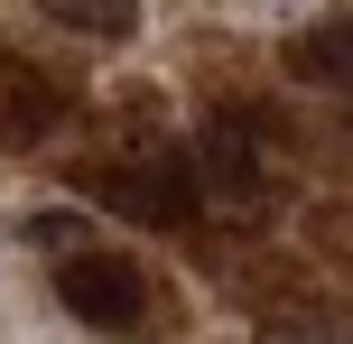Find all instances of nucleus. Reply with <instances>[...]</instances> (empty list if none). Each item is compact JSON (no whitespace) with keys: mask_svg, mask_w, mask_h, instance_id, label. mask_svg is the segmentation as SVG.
<instances>
[{"mask_svg":"<svg viewBox=\"0 0 353 344\" xmlns=\"http://www.w3.org/2000/svg\"><path fill=\"white\" fill-rule=\"evenodd\" d=\"M93 186V205H112V214H130V223H159V233H176V223H195V168H186V149H159V159H140V168H103V177H84Z\"/></svg>","mask_w":353,"mask_h":344,"instance_id":"f257e3e1","label":"nucleus"},{"mask_svg":"<svg viewBox=\"0 0 353 344\" xmlns=\"http://www.w3.org/2000/svg\"><path fill=\"white\" fill-rule=\"evenodd\" d=\"M56 298H65L84 326H103V335H140V326H149V279L130 270L121 252H65Z\"/></svg>","mask_w":353,"mask_h":344,"instance_id":"f03ea898","label":"nucleus"},{"mask_svg":"<svg viewBox=\"0 0 353 344\" xmlns=\"http://www.w3.org/2000/svg\"><path fill=\"white\" fill-rule=\"evenodd\" d=\"M186 168H195V196L232 205V214H242V205H261V140H251L242 112H214V121L195 130Z\"/></svg>","mask_w":353,"mask_h":344,"instance_id":"7ed1b4c3","label":"nucleus"},{"mask_svg":"<svg viewBox=\"0 0 353 344\" xmlns=\"http://www.w3.org/2000/svg\"><path fill=\"white\" fill-rule=\"evenodd\" d=\"M298 74H353V19H325L298 37Z\"/></svg>","mask_w":353,"mask_h":344,"instance_id":"20e7f679","label":"nucleus"},{"mask_svg":"<svg viewBox=\"0 0 353 344\" xmlns=\"http://www.w3.org/2000/svg\"><path fill=\"white\" fill-rule=\"evenodd\" d=\"M56 28H93V37H130V28H140V10H130V0H121V10H84V0H56Z\"/></svg>","mask_w":353,"mask_h":344,"instance_id":"39448f33","label":"nucleus"},{"mask_svg":"<svg viewBox=\"0 0 353 344\" xmlns=\"http://www.w3.org/2000/svg\"><path fill=\"white\" fill-rule=\"evenodd\" d=\"M270 344H353V335H335V326H307V335H270Z\"/></svg>","mask_w":353,"mask_h":344,"instance_id":"423d86ee","label":"nucleus"}]
</instances>
